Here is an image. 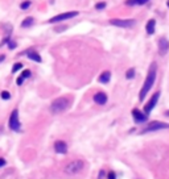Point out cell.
I'll return each mask as SVG.
<instances>
[{
    "label": "cell",
    "mask_w": 169,
    "mask_h": 179,
    "mask_svg": "<svg viewBox=\"0 0 169 179\" xmlns=\"http://www.w3.org/2000/svg\"><path fill=\"white\" fill-rule=\"evenodd\" d=\"M156 75H157V65L153 63L151 65L149 70H148V74H147V78L144 80V83H143V87L141 90H140V94H139V100L143 101V99L147 96V94L151 91V88L153 87L154 82H156Z\"/></svg>",
    "instance_id": "obj_1"
},
{
    "label": "cell",
    "mask_w": 169,
    "mask_h": 179,
    "mask_svg": "<svg viewBox=\"0 0 169 179\" xmlns=\"http://www.w3.org/2000/svg\"><path fill=\"white\" fill-rule=\"evenodd\" d=\"M70 105V99L66 96H61V97H57L52 101L50 104V111L54 115H58V113H62L63 111H66Z\"/></svg>",
    "instance_id": "obj_2"
},
{
    "label": "cell",
    "mask_w": 169,
    "mask_h": 179,
    "mask_svg": "<svg viewBox=\"0 0 169 179\" xmlns=\"http://www.w3.org/2000/svg\"><path fill=\"white\" fill-rule=\"evenodd\" d=\"M82 169H83V161L75 159V161H71L70 163H67V165L65 166L63 171H65V173H66L67 175H75V174L80 173Z\"/></svg>",
    "instance_id": "obj_3"
},
{
    "label": "cell",
    "mask_w": 169,
    "mask_h": 179,
    "mask_svg": "<svg viewBox=\"0 0 169 179\" xmlns=\"http://www.w3.org/2000/svg\"><path fill=\"white\" fill-rule=\"evenodd\" d=\"M163 129H169V124L168 123L152 121V123H149L147 126L143 128L141 133H151V132H156V130H163Z\"/></svg>",
    "instance_id": "obj_4"
},
{
    "label": "cell",
    "mask_w": 169,
    "mask_h": 179,
    "mask_svg": "<svg viewBox=\"0 0 169 179\" xmlns=\"http://www.w3.org/2000/svg\"><path fill=\"white\" fill-rule=\"evenodd\" d=\"M8 126H9L11 130H13V132H20L21 130V123H20V119H19V109H13L12 113H11Z\"/></svg>",
    "instance_id": "obj_5"
},
{
    "label": "cell",
    "mask_w": 169,
    "mask_h": 179,
    "mask_svg": "<svg viewBox=\"0 0 169 179\" xmlns=\"http://www.w3.org/2000/svg\"><path fill=\"white\" fill-rule=\"evenodd\" d=\"M78 11H71V12H63V13H60L57 14V16L52 17V19L49 20L50 24H54V23H61V21H65V20H69L71 17H75L78 16Z\"/></svg>",
    "instance_id": "obj_6"
},
{
    "label": "cell",
    "mask_w": 169,
    "mask_h": 179,
    "mask_svg": "<svg viewBox=\"0 0 169 179\" xmlns=\"http://www.w3.org/2000/svg\"><path fill=\"white\" fill-rule=\"evenodd\" d=\"M110 24L114 27H119V28H131L136 24V20H131V19H111Z\"/></svg>",
    "instance_id": "obj_7"
},
{
    "label": "cell",
    "mask_w": 169,
    "mask_h": 179,
    "mask_svg": "<svg viewBox=\"0 0 169 179\" xmlns=\"http://www.w3.org/2000/svg\"><path fill=\"white\" fill-rule=\"evenodd\" d=\"M159 97H160V91H157V92L153 94V96L149 99L148 103L145 104V107H144V113L145 115H149V113L152 112V109L156 107L157 101H159Z\"/></svg>",
    "instance_id": "obj_8"
},
{
    "label": "cell",
    "mask_w": 169,
    "mask_h": 179,
    "mask_svg": "<svg viewBox=\"0 0 169 179\" xmlns=\"http://www.w3.org/2000/svg\"><path fill=\"white\" fill-rule=\"evenodd\" d=\"M132 116H134L136 123H145L147 120H148V115H145L144 112H141L138 108H135L134 111H132Z\"/></svg>",
    "instance_id": "obj_9"
},
{
    "label": "cell",
    "mask_w": 169,
    "mask_h": 179,
    "mask_svg": "<svg viewBox=\"0 0 169 179\" xmlns=\"http://www.w3.org/2000/svg\"><path fill=\"white\" fill-rule=\"evenodd\" d=\"M168 50H169V41H168V38L161 37L159 40V53H160V56L167 54Z\"/></svg>",
    "instance_id": "obj_10"
},
{
    "label": "cell",
    "mask_w": 169,
    "mask_h": 179,
    "mask_svg": "<svg viewBox=\"0 0 169 179\" xmlns=\"http://www.w3.org/2000/svg\"><path fill=\"white\" fill-rule=\"evenodd\" d=\"M54 150L58 154H66L67 153V144L65 141H56L54 142Z\"/></svg>",
    "instance_id": "obj_11"
},
{
    "label": "cell",
    "mask_w": 169,
    "mask_h": 179,
    "mask_svg": "<svg viewBox=\"0 0 169 179\" xmlns=\"http://www.w3.org/2000/svg\"><path fill=\"white\" fill-rule=\"evenodd\" d=\"M94 101L96 104H99V105H105L107 103V100H109V97H107V95L105 92H96L94 95Z\"/></svg>",
    "instance_id": "obj_12"
},
{
    "label": "cell",
    "mask_w": 169,
    "mask_h": 179,
    "mask_svg": "<svg viewBox=\"0 0 169 179\" xmlns=\"http://www.w3.org/2000/svg\"><path fill=\"white\" fill-rule=\"evenodd\" d=\"M110 80H111V72H110V71L102 72V74L99 75V78H98V82L102 83V85H107Z\"/></svg>",
    "instance_id": "obj_13"
},
{
    "label": "cell",
    "mask_w": 169,
    "mask_h": 179,
    "mask_svg": "<svg viewBox=\"0 0 169 179\" xmlns=\"http://www.w3.org/2000/svg\"><path fill=\"white\" fill-rule=\"evenodd\" d=\"M154 29H156V21H154L153 19L148 20V23H147V25H145V30H147V33H148L149 36H151V34H153V33H154Z\"/></svg>",
    "instance_id": "obj_14"
},
{
    "label": "cell",
    "mask_w": 169,
    "mask_h": 179,
    "mask_svg": "<svg viewBox=\"0 0 169 179\" xmlns=\"http://www.w3.org/2000/svg\"><path fill=\"white\" fill-rule=\"evenodd\" d=\"M27 56H28V58H29V59L34 61V62H38V63H40V62L42 61L41 57H40V54L36 53V52H32V50H28V52H27Z\"/></svg>",
    "instance_id": "obj_15"
},
{
    "label": "cell",
    "mask_w": 169,
    "mask_h": 179,
    "mask_svg": "<svg viewBox=\"0 0 169 179\" xmlns=\"http://www.w3.org/2000/svg\"><path fill=\"white\" fill-rule=\"evenodd\" d=\"M149 0H127L125 2V4L127 5H144V4H147Z\"/></svg>",
    "instance_id": "obj_16"
},
{
    "label": "cell",
    "mask_w": 169,
    "mask_h": 179,
    "mask_svg": "<svg viewBox=\"0 0 169 179\" xmlns=\"http://www.w3.org/2000/svg\"><path fill=\"white\" fill-rule=\"evenodd\" d=\"M34 23V19L33 17H27L23 23H21V27L23 28H29V27H32V24Z\"/></svg>",
    "instance_id": "obj_17"
},
{
    "label": "cell",
    "mask_w": 169,
    "mask_h": 179,
    "mask_svg": "<svg viewBox=\"0 0 169 179\" xmlns=\"http://www.w3.org/2000/svg\"><path fill=\"white\" fill-rule=\"evenodd\" d=\"M135 76V69H128L127 72H125V78L127 79H132Z\"/></svg>",
    "instance_id": "obj_18"
},
{
    "label": "cell",
    "mask_w": 169,
    "mask_h": 179,
    "mask_svg": "<svg viewBox=\"0 0 169 179\" xmlns=\"http://www.w3.org/2000/svg\"><path fill=\"white\" fill-rule=\"evenodd\" d=\"M23 69V63H20V62H17V63L13 65V67H12V74H15L16 71H19Z\"/></svg>",
    "instance_id": "obj_19"
},
{
    "label": "cell",
    "mask_w": 169,
    "mask_h": 179,
    "mask_svg": "<svg viewBox=\"0 0 169 179\" xmlns=\"http://www.w3.org/2000/svg\"><path fill=\"white\" fill-rule=\"evenodd\" d=\"M31 75H32L31 70H24L23 72H21V75H20V76H21V78H23V79L25 80V79H28V78H29Z\"/></svg>",
    "instance_id": "obj_20"
},
{
    "label": "cell",
    "mask_w": 169,
    "mask_h": 179,
    "mask_svg": "<svg viewBox=\"0 0 169 179\" xmlns=\"http://www.w3.org/2000/svg\"><path fill=\"white\" fill-rule=\"evenodd\" d=\"M29 7H31V2H28V0H27V2H23L20 4V8L21 9H28Z\"/></svg>",
    "instance_id": "obj_21"
},
{
    "label": "cell",
    "mask_w": 169,
    "mask_h": 179,
    "mask_svg": "<svg viewBox=\"0 0 169 179\" xmlns=\"http://www.w3.org/2000/svg\"><path fill=\"white\" fill-rule=\"evenodd\" d=\"M2 99L9 100V99H11V94L8 92V91H3V92H2Z\"/></svg>",
    "instance_id": "obj_22"
},
{
    "label": "cell",
    "mask_w": 169,
    "mask_h": 179,
    "mask_svg": "<svg viewBox=\"0 0 169 179\" xmlns=\"http://www.w3.org/2000/svg\"><path fill=\"white\" fill-rule=\"evenodd\" d=\"M95 8H96V9H103V8H106V3H105V2L98 3V4L95 5Z\"/></svg>",
    "instance_id": "obj_23"
},
{
    "label": "cell",
    "mask_w": 169,
    "mask_h": 179,
    "mask_svg": "<svg viewBox=\"0 0 169 179\" xmlns=\"http://www.w3.org/2000/svg\"><path fill=\"white\" fill-rule=\"evenodd\" d=\"M8 43H9V49H11V50H13V49L16 47V45H17V43L13 42V41H12V42H8Z\"/></svg>",
    "instance_id": "obj_24"
},
{
    "label": "cell",
    "mask_w": 169,
    "mask_h": 179,
    "mask_svg": "<svg viewBox=\"0 0 169 179\" xmlns=\"http://www.w3.org/2000/svg\"><path fill=\"white\" fill-rule=\"evenodd\" d=\"M23 82H24V79L23 78H21V76H19V78H17V86H21V85H23Z\"/></svg>",
    "instance_id": "obj_25"
},
{
    "label": "cell",
    "mask_w": 169,
    "mask_h": 179,
    "mask_svg": "<svg viewBox=\"0 0 169 179\" xmlns=\"http://www.w3.org/2000/svg\"><path fill=\"white\" fill-rule=\"evenodd\" d=\"M109 179H116V175H115L114 171H111V173L109 174Z\"/></svg>",
    "instance_id": "obj_26"
},
{
    "label": "cell",
    "mask_w": 169,
    "mask_h": 179,
    "mask_svg": "<svg viewBox=\"0 0 169 179\" xmlns=\"http://www.w3.org/2000/svg\"><path fill=\"white\" fill-rule=\"evenodd\" d=\"M7 165V162H5V159L4 158H0V167H3V166H5Z\"/></svg>",
    "instance_id": "obj_27"
},
{
    "label": "cell",
    "mask_w": 169,
    "mask_h": 179,
    "mask_svg": "<svg viewBox=\"0 0 169 179\" xmlns=\"http://www.w3.org/2000/svg\"><path fill=\"white\" fill-rule=\"evenodd\" d=\"M167 5H168V8H169V0H168V2H167Z\"/></svg>",
    "instance_id": "obj_28"
},
{
    "label": "cell",
    "mask_w": 169,
    "mask_h": 179,
    "mask_svg": "<svg viewBox=\"0 0 169 179\" xmlns=\"http://www.w3.org/2000/svg\"><path fill=\"white\" fill-rule=\"evenodd\" d=\"M165 115H167V116H169V111H168V112H167V113H165Z\"/></svg>",
    "instance_id": "obj_29"
}]
</instances>
